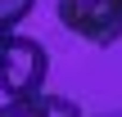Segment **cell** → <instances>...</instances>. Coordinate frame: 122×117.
<instances>
[{"mask_svg":"<svg viewBox=\"0 0 122 117\" xmlns=\"http://www.w3.org/2000/svg\"><path fill=\"white\" fill-rule=\"evenodd\" d=\"M59 23L95 50L122 41V0H59Z\"/></svg>","mask_w":122,"mask_h":117,"instance_id":"obj_2","label":"cell"},{"mask_svg":"<svg viewBox=\"0 0 122 117\" xmlns=\"http://www.w3.org/2000/svg\"><path fill=\"white\" fill-rule=\"evenodd\" d=\"M50 81V50L23 32L0 36V95L5 99H36Z\"/></svg>","mask_w":122,"mask_h":117,"instance_id":"obj_1","label":"cell"},{"mask_svg":"<svg viewBox=\"0 0 122 117\" xmlns=\"http://www.w3.org/2000/svg\"><path fill=\"white\" fill-rule=\"evenodd\" d=\"M32 5H36V0H0V36L18 32V23L32 14Z\"/></svg>","mask_w":122,"mask_h":117,"instance_id":"obj_3","label":"cell"},{"mask_svg":"<svg viewBox=\"0 0 122 117\" xmlns=\"http://www.w3.org/2000/svg\"><path fill=\"white\" fill-rule=\"evenodd\" d=\"M45 117H81V108H77L68 95H50V90H45Z\"/></svg>","mask_w":122,"mask_h":117,"instance_id":"obj_5","label":"cell"},{"mask_svg":"<svg viewBox=\"0 0 122 117\" xmlns=\"http://www.w3.org/2000/svg\"><path fill=\"white\" fill-rule=\"evenodd\" d=\"M0 117H45V95H36V99H5Z\"/></svg>","mask_w":122,"mask_h":117,"instance_id":"obj_4","label":"cell"}]
</instances>
